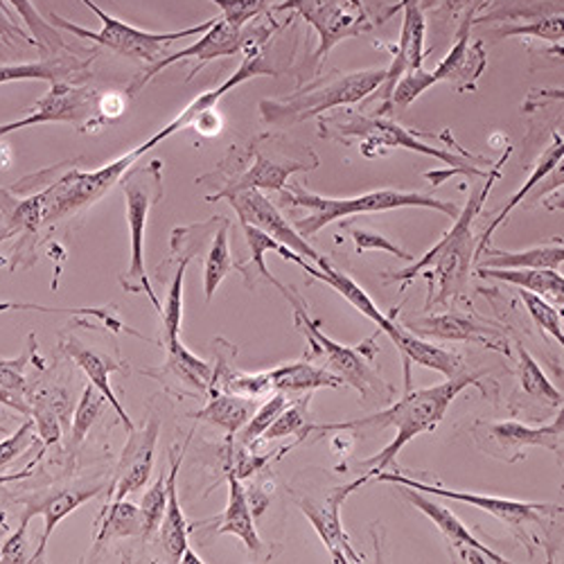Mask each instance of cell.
Instances as JSON below:
<instances>
[{
    "label": "cell",
    "instance_id": "6da1fadb",
    "mask_svg": "<svg viewBox=\"0 0 564 564\" xmlns=\"http://www.w3.org/2000/svg\"><path fill=\"white\" fill-rule=\"evenodd\" d=\"M486 378L484 372H463V375H454V378H447V382L430 387V389H417V391H406L404 398H400L395 404H391L389 409L375 413V415H366L359 420H350V422H335V425H310L305 430V434L310 432H352V430H387L393 427L395 430V438L372 458L359 460V469L368 477H375L384 473L387 467L398 469L395 467V458L400 454V449L413 441L420 434H430L434 432L441 420L445 417L449 404L467 389V387H477L481 389V393H488L481 384V380Z\"/></svg>",
    "mask_w": 564,
    "mask_h": 564
},
{
    "label": "cell",
    "instance_id": "7a4b0ae2",
    "mask_svg": "<svg viewBox=\"0 0 564 564\" xmlns=\"http://www.w3.org/2000/svg\"><path fill=\"white\" fill-rule=\"evenodd\" d=\"M510 154H512V148L508 145L506 152L501 154V159L497 163H492V167L488 170L486 185L481 187V193H477L473 199L467 202L465 210L458 213L454 228L445 235V238L430 253L422 256L417 262L413 260L411 267H406L402 271H387L384 280L409 282L425 269H432L427 273L430 294H432L427 299V310L432 307V303H447L454 294H458L463 290L469 262H473V249H469V240H473V221L481 213L484 202L488 199L490 191L495 187V181L501 176V170L508 163Z\"/></svg>",
    "mask_w": 564,
    "mask_h": 564
},
{
    "label": "cell",
    "instance_id": "3957f363",
    "mask_svg": "<svg viewBox=\"0 0 564 564\" xmlns=\"http://www.w3.org/2000/svg\"><path fill=\"white\" fill-rule=\"evenodd\" d=\"M282 193V204L305 208L310 210L307 217L296 219L294 228L303 235V238H312L321 228L327 224L341 221L344 217H352L359 213H387L398 208H432L438 210L452 219L458 217V206L445 199H436L432 195L422 193H404V191H372L359 197H346V199H333V197H321L314 193H307L301 185H292L290 191L285 187Z\"/></svg>",
    "mask_w": 564,
    "mask_h": 564
},
{
    "label": "cell",
    "instance_id": "277c9868",
    "mask_svg": "<svg viewBox=\"0 0 564 564\" xmlns=\"http://www.w3.org/2000/svg\"><path fill=\"white\" fill-rule=\"evenodd\" d=\"M384 77L387 68L355 70L346 75L335 70L301 88L288 100H262L260 116L273 127H294L312 118H321L330 109L361 102L384 84Z\"/></svg>",
    "mask_w": 564,
    "mask_h": 564
},
{
    "label": "cell",
    "instance_id": "5b68a950",
    "mask_svg": "<svg viewBox=\"0 0 564 564\" xmlns=\"http://www.w3.org/2000/svg\"><path fill=\"white\" fill-rule=\"evenodd\" d=\"M280 294L294 305V321L299 325V330L305 335L307 344L312 346V352L316 357H323L327 370L341 378L344 384L357 389L366 400H391V387L382 380L378 368L372 366V359L378 355V346H368L366 341L361 346L350 348L333 341L321 330L318 323L310 318L303 296H299L292 288H285Z\"/></svg>",
    "mask_w": 564,
    "mask_h": 564
},
{
    "label": "cell",
    "instance_id": "8992f818",
    "mask_svg": "<svg viewBox=\"0 0 564 564\" xmlns=\"http://www.w3.org/2000/svg\"><path fill=\"white\" fill-rule=\"evenodd\" d=\"M124 206H127V224L131 235V260L129 269L120 275V288L127 294H145L150 303L161 314V301L152 290V282L145 269V228L150 210L163 199V163L150 161L148 165L129 167L120 178Z\"/></svg>",
    "mask_w": 564,
    "mask_h": 564
},
{
    "label": "cell",
    "instance_id": "52a82bcc",
    "mask_svg": "<svg viewBox=\"0 0 564 564\" xmlns=\"http://www.w3.org/2000/svg\"><path fill=\"white\" fill-rule=\"evenodd\" d=\"M321 127V135L325 138H337V140H344V143H348V140L357 138L361 140V152L368 154L370 148L380 150V148H400V150H409V152H417V154H425V156H432L449 167H456L460 174L465 176H484L488 174V170H481L484 163H488L486 159L481 156H473V154H452L447 150H441V148H434V145H427L422 143V140L404 129L402 124L389 120V118H382V116H355V118H348L346 122H339V120H323L318 122Z\"/></svg>",
    "mask_w": 564,
    "mask_h": 564
},
{
    "label": "cell",
    "instance_id": "ba28073f",
    "mask_svg": "<svg viewBox=\"0 0 564 564\" xmlns=\"http://www.w3.org/2000/svg\"><path fill=\"white\" fill-rule=\"evenodd\" d=\"M79 3L84 8H88L93 14H96L100 21H102V28L98 32L93 30H86L82 25H75L66 19H62L59 14H51V23L57 28V30H66L70 32L73 36H79V39H88L93 43L102 45V48H109L111 53L120 55V57H127V59H135V62H143V64H150L154 66L159 59H163L167 55V45L178 41V39H185V36H199L204 34L215 19L206 21V23H199L195 28H185L181 32H145V30H138L116 17H109L107 12H102L93 0H79Z\"/></svg>",
    "mask_w": 564,
    "mask_h": 564
},
{
    "label": "cell",
    "instance_id": "9c48e42d",
    "mask_svg": "<svg viewBox=\"0 0 564 564\" xmlns=\"http://www.w3.org/2000/svg\"><path fill=\"white\" fill-rule=\"evenodd\" d=\"M148 152L150 150L143 143L105 167L93 172H82L73 167L55 178L48 187L41 191V226H53L93 204H98L116 183H120L127 170L133 167V163Z\"/></svg>",
    "mask_w": 564,
    "mask_h": 564
},
{
    "label": "cell",
    "instance_id": "30bf717a",
    "mask_svg": "<svg viewBox=\"0 0 564 564\" xmlns=\"http://www.w3.org/2000/svg\"><path fill=\"white\" fill-rule=\"evenodd\" d=\"M375 477H378V481H384V484L409 486V488H415L420 492H427V495H434V497L460 501V503H467V506H475L479 510H486L492 517H497L499 522L510 527V531L517 538H522L524 542L538 540L533 535L535 529L555 527L557 520H562V506H557V503H531V501H514V499L488 497V495H477V492H456V490H447V488H441V486H427L422 481L409 479V477L400 475L398 469H393V473H387V469H384V473L375 475Z\"/></svg>",
    "mask_w": 564,
    "mask_h": 564
},
{
    "label": "cell",
    "instance_id": "8fae6325",
    "mask_svg": "<svg viewBox=\"0 0 564 564\" xmlns=\"http://www.w3.org/2000/svg\"><path fill=\"white\" fill-rule=\"evenodd\" d=\"M473 17H475V12L469 10V17L460 25L452 51L434 70L417 68V70L400 77V82L393 88V96H391L393 109H409L422 96V93L430 90L438 82H452L458 86V90H467L475 86V82L481 77L488 59H486V51H484V41H477L469 45Z\"/></svg>",
    "mask_w": 564,
    "mask_h": 564
},
{
    "label": "cell",
    "instance_id": "7c38bea8",
    "mask_svg": "<svg viewBox=\"0 0 564 564\" xmlns=\"http://www.w3.org/2000/svg\"><path fill=\"white\" fill-rule=\"evenodd\" d=\"M271 140L267 135V150H262L260 140L249 148V152L240 154L238 161L245 163V172L238 176H230L224 181L221 191L208 197V202L224 199L232 193H242V191H285L290 176L296 172H310L318 167V159L310 150H299L294 143H288V148L271 145Z\"/></svg>",
    "mask_w": 564,
    "mask_h": 564
},
{
    "label": "cell",
    "instance_id": "4fadbf2b",
    "mask_svg": "<svg viewBox=\"0 0 564 564\" xmlns=\"http://www.w3.org/2000/svg\"><path fill=\"white\" fill-rule=\"evenodd\" d=\"M269 36H271V30H269V28H251V25L235 28V25H230V23L224 21V19H215L213 25L199 36V41H195L193 45H187V48H183V51H178V53L165 55L163 59H159L154 66H150L143 75H140V77L129 86L127 98H133L138 90H143L156 75H161L165 68H170V66L176 64V62L195 59L193 73L187 75V79H193L206 64H210V62H215V59H219V57L240 55V53H245V51L249 48V45H256V43L262 45Z\"/></svg>",
    "mask_w": 564,
    "mask_h": 564
},
{
    "label": "cell",
    "instance_id": "5bb4252c",
    "mask_svg": "<svg viewBox=\"0 0 564 564\" xmlns=\"http://www.w3.org/2000/svg\"><path fill=\"white\" fill-rule=\"evenodd\" d=\"M280 12H299L318 34V48L314 57L325 59L335 45L344 39L370 30L366 10L350 6L348 0H280Z\"/></svg>",
    "mask_w": 564,
    "mask_h": 564
},
{
    "label": "cell",
    "instance_id": "9a60e30c",
    "mask_svg": "<svg viewBox=\"0 0 564 564\" xmlns=\"http://www.w3.org/2000/svg\"><path fill=\"white\" fill-rule=\"evenodd\" d=\"M224 221L221 215L204 221V224H195V226H183V228H174L172 230V260H176V271L174 278L170 282L167 290V299L161 307V337L163 344L167 346L176 339H181V323H183V282H185V271L191 267V262L195 260V256L202 249V242L206 240V235H213L219 224Z\"/></svg>",
    "mask_w": 564,
    "mask_h": 564
},
{
    "label": "cell",
    "instance_id": "2e32d148",
    "mask_svg": "<svg viewBox=\"0 0 564 564\" xmlns=\"http://www.w3.org/2000/svg\"><path fill=\"white\" fill-rule=\"evenodd\" d=\"M96 90L88 86L70 84V82H55L51 84L48 93L19 120L0 124V138H6L25 127H39L51 122H66L86 127L90 120L93 109H96Z\"/></svg>",
    "mask_w": 564,
    "mask_h": 564
},
{
    "label": "cell",
    "instance_id": "e0dca14e",
    "mask_svg": "<svg viewBox=\"0 0 564 564\" xmlns=\"http://www.w3.org/2000/svg\"><path fill=\"white\" fill-rule=\"evenodd\" d=\"M562 432H564V415L562 409L553 417V422L544 427H529L522 425V422L506 420V422H479V425L473 430L477 443L488 441V445H479L486 454L492 449L501 452V460H520L524 456V449L529 447H546L553 454L562 452Z\"/></svg>",
    "mask_w": 564,
    "mask_h": 564
},
{
    "label": "cell",
    "instance_id": "ac0fdd59",
    "mask_svg": "<svg viewBox=\"0 0 564 564\" xmlns=\"http://www.w3.org/2000/svg\"><path fill=\"white\" fill-rule=\"evenodd\" d=\"M224 199H228L232 210L238 213L240 221H247V224L264 230L282 247H288L290 251L299 253L301 258L310 260L312 264H321L325 260L314 247L307 245V240L294 228V224H290L285 217L280 215V210L271 204V199L264 197V193L242 191V193H232Z\"/></svg>",
    "mask_w": 564,
    "mask_h": 564
},
{
    "label": "cell",
    "instance_id": "d6986e66",
    "mask_svg": "<svg viewBox=\"0 0 564 564\" xmlns=\"http://www.w3.org/2000/svg\"><path fill=\"white\" fill-rule=\"evenodd\" d=\"M159 434H161L159 415H152L140 430L133 427V432H129V441L116 467V477L109 486V503L118 499H127V495H133L140 488L148 486L154 469Z\"/></svg>",
    "mask_w": 564,
    "mask_h": 564
},
{
    "label": "cell",
    "instance_id": "ffe728a7",
    "mask_svg": "<svg viewBox=\"0 0 564 564\" xmlns=\"http://www.w3.org/2000/svg\"><path fill=\"white\" fill-rule=\"evenodd\" d=\"M398 488L417 510L425 512L430 520L436 524V529L441 531L443 540L447 542L452 555L458 562H477V564H486V562L503 564V562H510L501 553L492 551L488 544H481L473 533L467 531V527L458 520V517L449 508H445L443 503L425 497L415 488H409V486H398Z\"/></svg>",
    "mask_w": 564,
    "mask_h": 564
},
{
    "label": "cell",
    "instance_id": "44dd1931",
    "mask_svg": "<svg viewBox=\"0 0 564 564\" xmlns=\"http://www.w3.org/2000/svg\"><path fill=\"white\" fill-rule=\"evenodd\" d=\"M368 481H370V477L364 475V477H359L357 481L333 490L330 495H327L325 503H314V501H310V499L299 501L303 514L312 522L314 531H316L318 538L323 540L325 549L330 551V555H333L335 562H364V555H359V553L350 546V540H348V535H346V531H344V524H341V506H344V501H346L359 486H364V484H368Z\"/></svg>",
    "mask_w": 564,
    "mask_h": 564
},
{
    "label": "cell",
    "instance_id": "7402d4cb",
    "mask_svg": "<svg viewBox=\"0 0 564 564\" xmlns=\"http://www.w3.org/2000/svg\"><path fill=\"white\" fill-rule=\"evenodd\" d=\"M167 359L159 368H143L140 372L150 375L156 382H161L170 393L176 395H191L204 398L213 384V366L197 355L187 350L181 339L165 346Z\"/></svg>",
    "mask_w": 564,
    "mask_h": 564
},
{
    "label": "cell",
    "instance_id": "603a6c76",
    "mask_svg": "<svg viewBox=\"0 0 564 564\" xmlns=\"http://www.w3.org/2000/svg\"><path fill=\"white\" fill-rule=\"evenodd\" d=\"M395 10H402L404 19H402L400 43H398L393 62L387 68V77H384V107H391L393 88L400 82V77L422 68V62H425L427 21H425V14H422L420 3H417V0H402L398 8L387 12V17L393 14Z\"/></svg>",
    "mask_w": 564,
    "mask_h": 564
},
{
    "label": "cell",
    "instance_id": "cb8c5ba5",
    "mask_svg": "<svg viewBox=\"0 0 564 564\" xmlns=\"http://www.w3.org/2000/svg\"><path fill=\"white\" fill-rule=\"evenodd\" d=\"M409 333L417 337H434V339H447V341H465V344H479L488 346L492 350L506 352L508 346L503 335L490 323H479L463 314H432L402 323Z\"/></svg>",
    "mask_w": 564,
    "mask_h": 564
},
{
    "label": "cell",
    "instance_id": "d4e9b609",
    "mask_svg": "<svg viewBox=\"0 0 564 564\" xmlns=\"http://www.w3.org/2000/svg\"><path fill=\"white\" fill-rule=\"evenodd\" d=\"M102 492H105L102 484L73 486V488H62L57 492H51V495H45L41 499H34L32 503H28L23 514H28L30 520H32L34 514L43 517V533H41L39 546H36V551H34L30 562H39L43 557V553H45V549H48V542H51L55 529L66 520L68 514H73L79 506H84L90 499H96Z\"/></svg>",
    "mask_w": 564,
    "mask_h": 564
},
{
    "label": "cell",
    "instance_id": "484cf974",
    "mask_svg": "<svg viewBox=\"0 0 564 564\" xmlns=\"http://www.w3.org/2000/svg\"><path fill=\"white\" fill-rule=\"evenodd\" d=\"M193 434L185 438L183 445H174L170 452V467H167V503H165V512L163 520L159 527V540L163 546V553L170 557V562H181L183 551L191 546L187 544V535H191V524H187L185 514L181 510L178 503V488H176V479H178V469L185 456L187 445H191Z\"/></svg>",
    "mask_w": 564,
    "mask_h": 564
},
{
    "label": "cell",
    "instance_id": "4316f807",
    "mask_svg": "<svg viewBox=\"0 0 564 564\" xmlns=\"http://www.w3.org/2000/svg\"><path fill=\"white\" fill-rule=\"evenodd\" d=\"M62 348L84 370V375L88 378V384L96 387L105 395L107 404L116 411V415L120 417V422L127 427V432H133V427H135L133 420L129 417V413L124 411V406L120 404V400L116 398L113 387H111V372L122 370V364L116 361L113 357H109L107 352H100L96 348H86L77 339H66L62 344Z\"/></svg>",
    "mask_w": 564,
    "mask_h": 564
},
{
    "label": "cell",
    "instance_id": "83f0119b",
    "mask_svg": "<svg viewBox=\"0 0 564 564\" xmlns=\"http://www.w3.org/2000/svg\"><path fill=\"white\" fill-rule=\"evenodd\" d=\"M93 57L77 59L73 53H62L55 57H43L39 62H28V64H3L0 66V84L28 82V79L51 82V84H55V82L82 84L90 75L88 68H90Z\"/></svg>",
    "mask_w": 564,
    "mask_h": 564
},
{
    "label": "cell",
    "instance_id": "f1b7e54d",
    "mask_svg": "<svg viewBox=\"0 0 564 564\" xmlns=\"http://www.w3.org/2000/svg\"><path fill=\"white\" fill-rule=\"evenodd\" d=\"M30 364L43 366L39 359V344L36 335L30 333L25 348L14 359H0V404H6L12 411H19L21 415H32V402H30V382L25 378V368Z\"/></svg>",
    "mask_w": 564,
    "mask_h": 564
},
{
    "label": "cell",
    "instance_id": "f546056e",
    "mask_svg": "<svg viewBox=\"0 0 564 564\" xmlns=\"http://www.w3.org/2000/svg\"><path fill=\"white\" fill-rule=\"evenodd\" d=\"M226 469H228V503H226V510L221 514L215 535L240 538L251 553H258L262 549V542L256 531V520H253L251 503L247 497V488L242 486V479L235 477L230 467H226Z\"/></svg>",
    "mask_w": 564,
    "mask_h": 564
},
{
    "label": "cell",
    "instance_id": "4dcf8cb0",
    "mask_svg": "<svg viewBox=\"0 0 564 564\" xmlns=\"http://www.w3.org/2000/svg\"><path fill=\"white\" fill-rule=\"evenodd\" d=\"M258 404H260L258 398H245V395H235L226 391H210L206 406L191 415L224 430L226 436H235L256 413Z\"/></svg>",
    "mask_w": 564,
    "mask_h": 564
},
{
    "label": "cell",
    "instance_id": "1f68e13d",
    "mask_svg": "<svg viewBox=\"0 0 564 564\" xmlns=\"http://www.w3.org/2000/svg\"><path fill=\"white\" fill-rule=\"evenodd\" d=\"M479 278H492L503 280L508 285H514L520 290H527L531 294H538L546 299L551 305H560L564 301V278L560 271L553 269H477Z\"/></svg>",
    "mask_w": 564,
    "mask_h": 564
},
{
    "label": "cell",
    "instance_id": "d6a6232c",
    "mask_svg": "<svg viewBox=\"0 0 564 564\" xmlns=\"http://www.w3.org/2000/svg\"><path fill=\"white\" fill-rule=\"evenodd\" d=\"M271 389L282 393H312L316 389H339L344 380L327 368L314 366L310 361H296L269 370Z\"/></svg>",
    "mask_w": 564,
    "mask_h": 564
},
{
    "label": "cell",
    "instance_id": "836d02e7",
    "mask_svg": "<svg viewBox=\"0 0 564 564\" xmlns=\"http://www.w3.org/2000/svg\"><path fill=\"white\" fill-rule=\"evenodd\" d=\"M562 156H564V140H562V135L560 133H553V140H551V145L546 148V152L538 159V163H535V167H533V172H531V176L527 178V183L520 187V191H517L510 199H508V204L503 206V210L495 217V221L486 228V232L481 235V245H479V249H477V253L473 256V260H479V256H481V251L486 249V247H490V238H492V232L510 217V213L520 206L527 197H529V193L533 191V187H538V183L540 181H544L560 163H562Z\"/></svg>",
    "mask_w": 564,
    "mask_h": 564
},
{
    "label": "cell",
    "instance_id": "e575fe53",
    "mask_svg": "<svg viewBox=\"0 0 564 564\" xmlns=\"http://www.w3.org/2000/svg\"><path fill=\"white\" fill-rule=\"evenodd\" d=\"M481 267L488 269H553L560 271L564 262L562 240L544 247H533L527 251H497L486 247L481 251Z\"/></svg>",
    "mask_w": 564,
    "mask_h": 564
},
{
    "label": "cell",
    "instance_id": "d590c367",
    "mask_svg": "<svg viewBox=\"0 0 564 564\" xmlns=\"http://www.w3.org/2000/svg\"><path fill=\"white\" fill-rule=\"evenodd\" d=\"M395 348L402 352V357L406 361L443 372L445 378H454V375H458V370H460V357L456 352L420 339L417 335H413L409 330L402 333V337L395 341Z\"/></svg>",
    "mask_w": 564,
    "mask_h": 564
},
{
    "label": "cell",
    "instance_id": "8d00e7d4",
    "mask_svg": "<svg viewBox=\"0 0 564 564\" xmlns=\"http://www.w3.org/2000/svg\"><path fill=\"white\" fill-rule=\"evenodd\" d=\"M140 510L131 501L118 499L111 501L102 508L98 524H96V546L100 549L102 544L111 540H122V538H140Z\"/></svg>",
    "mask_w": 564,
    "mask_h": 564
},
{
    "label": "cell",
    "instance_id": "74e56055",
    "mask_svg": "<svg viewBox=\"0 0 564 564\" xmlns=\"http://www.w3.org/2000/svg\"><path fill=\"white\" fill-rule=\"evenodd\" d=\"M240 224H242V228H245V238H247L249 249H251V260L238 264V271H240V273L245 275V280H247V288H253V285H256V278H262V280L271 282V285H273L278 292H282L288 285H282V282H280L275 275H271V271L267 269V260H264L267 253H271V251L278 253V249H280L282 245L275 242V240L271 238V235H267L264 230H260V228H256V226H251V224H247V221H240Z\"/></svg>",
    "mask_w": 564,
    "mask_h": 564
},
{
    "label": "cell",
    "instance_id": "f35d334b",
    "mask_svg": "<svg viewBox=\"0 0 564 564\" xmlns=\"http://www.w3.org/2000/svg\"><path fill=\"white\" fill-rule=\"evenodd\" d=\"M6 3L12 8L14 14H19V19H23V23L30 30V36L34 39V45L41 51L43 57H55V55L68 53V43L64 41L59 30L36 12L32 0H6Z\"/></svg>",
    "mask_w": 564,
    "mask_h": 564
},
{
    "label": "cell",
    "instance_id": "ab89813d",
    "mask_svg": "<svg viewBox=\"0 0 564 564\" xmlns=\"http://www.w3.org/2000/svg\"><path fill=\"white\" fill-rule=\"evenodd\" d=\"M230 219L224 217L219 228L213 232V242L206 251L204 260V290H206V301H213L217 288L221 285V280L232 271L235 262L230 256V245H228V230H230Z\"/></svg>",
    "mask_w": 564,
    "mask_h": 564
},
{
    "label": "cell",
    "instance_id": "60d3db41",
    "mask_svg": "<svg viewBox=\"0 0 564 564\" xmlns=\"http://www.w3.org/2000/svg\"><path fill=\"white\" fill-rule=\"evenodd\" d=\"M517 357H520V384H522V391L529 398H533V400H538V402H542L546 406H555V409L562 406V402H564L562 393L551 384V380L546 378L544 370L540 368L538 359L522 344H517Z\"/></svg>",
    "mask_w": 564,
    "mask_h": 564
},
{
    "label": "cell",
    "instance_id": "b9f144b4",
    "mask_svg": "<svg viewBox=\"0 0 564 564\" xmlns=\"http://www.w3.org/2000/svg\"><path fill=\"white\" fill-rule=\"evenodd\" d=\"M105 406H107L105 395L96 387L86 384V389H84V393H82V398H79V402L73 411V417H70V432H68L70 449L79 447L86 441L90 430L96 427V422L100 420Z\"/></svg>",
    "mask_w": 564,
    "mask_h": 564
},
{
    "label": "cell",
    "instance_id": "7bdbcfd3",
    "mask_svg": "<svg viewBox=\"0 0 564 564\" xmlns=\"http://www.w3.org/2000/svg\"><path fill=\"white\" fill-rule=\"evenodd\" d=\"M8 312H45V314H70V316H90V318H98L100 323L107 325V330L111 333H127L133 335L138 339H143V335H138L135 330H129V327L107 307H43V305H34V303H19V301H3L0 303V314H8Z\"/></svg>",
    "mask_w": 564,
    "mask_h": 564
},
{
    "label": "cell",
    "instance_id": "ee69618b",
    "mask_svg": "<svg viewBox=\"0 0 564 564\" xmlns=\"http://www.w3.org/2000/svg\"><path fill=\"white\" fill-rule=\"evenodd\" d=\"M165 503H167V473H161L159 479L154 481V486L143 495L140 499V540L148 542L161 527L163 512H165Z\"/></svg>",
    "mask_w": 564,
    "mask_h": 564
},
{
    "label": "cell",
    "instance_id": "f6af8a7d",
    "mask_svg": "<svg viewBox=\"0 0 564 564\" xmlns=\"http://www.w3.org/2000/svg\"><path fill=\"white\" fill-rule=\"evenodd\" d=\"M290 393H282V391H273L271 395H267V400L262 404H258L256 413L249 417L247 425L238 432L242 445H253L256 441H260V436L269 430L271 422L285 411V406L290 404Z\"/></svg>",
    "mask_w": 564,
    "mask_h": 564
},
{
    "label": "cell",
    "instance_id": "bcb514c9",
    "mask_svg": "<svg viewBox=\"0 0 564 564\" xmlns=\"http://www.w3.org/2000/svg\"><path fill=\"white\" fill-rule=\"evenodd\" d=\"M310 400L312 395L307 393L305 398L292 400L285 411H282L271 425L269 430L260 436V441H278V438H285V436H294L299 432L305 434V422H307V409H310Z\"/></svg>",
    "mask_w": 564,
    "mask_h": 564
},
{
    "label": "cell",
    "instance_id": "7dc6e473",
    "mask_svg": "<svg viewBox=\"0 0 564 564\" xmlns=\"http://www.w3.org/2000/svg\"><path fill=\"white\" fill-rule=\"evenodd\" d=\"M520 299L524 301V307L529 310L533 323L540 327L544 335H549L551 339H555L560 346L564 344V335H562V312L555 310V305H551L546 299L531 294L527 290H520Z\"/></svg>",
    "mask_w": 564,
    "mask_h": 564
},
{
    "label": "cell",
    "instance_id": "c3c4849f",
    "mask_svg": "<svg viewBox=\"0 0 564 564\" xmlns=\"http://www.w3.org/2000/svg\"><path fill=\"white\" fill-rule=\"evenodd\" d=\"M210 3L221 10L224 21L235 28H245L273 10L280 0H210Z\"/></svg>",
    "mask_w": 564,
    "mask_h": 564
},
{
    "label": "cell",
    "instance_id": "681fc988",
    "mask_svg": "<svg viewBox=\"0 0 564 564\" xmlns=\"http://www.w3.org/2000/svg\"><path fill=\"white\" fill-rule=\"evenodd\" d=\"M499 39L508 36H533L551 43H562V14H551L544 19H535L533 23H517V25H503L495 32Z\"/></svg>",
    "mask_w": 564,
    "mask_h": 564
},
{
    "label": "cell",
    "instance_id": "f907efd6",
    "mask_svg": "<svg viewBox=\"0 0 564 564\" xmlns=\"http://www.w3.org/2000/svg\"><path fill=\"white\" fill-rule=\"evenodd\" d=\"M348 232L350 238L355 242V251L357 253H366V251H384V253H391V256H398L406 262H413V256L406 253L404 249H400L398 245H393L387 235H380L375 230H368V228H359V226H348Z\"/></svg>",
    "mask_w": 564,
    "mask_h": 564
},
{
    "label": "cell",
    "instance_id": "816d5d0a",
    "mask_svg": "<svg viewBox=\"0 0 564 564\" xmlns=\"http://www.w3.org/2000/svg\"><path fill=\"white\" fill-rule=\"evenodd\" d=\"M34 441H36V434H34V422H32V417H28L12 436L0 441V475H3L6 467H8L12 460H17Z\"/></svg>",
    "mask_w": 564,
    "mask_h": 564
},
{
    "label": "cell",
    "instance_id": "f5cc1de1",
    "mask_svg": "<svg viewBox=\"0 0 564 564\" xmlns=\"http://www.w3.org/2000/svg\"><path fill=\"white\" fill-rule=\"evenodd\" d=\"M28 527H30V517H21V527L19 531L6 540V544L0 546V562H30L25 546H28Z\"/></svg>",
    "mask_w": 564,
    "mask_h": 564
},
{
    "label": "cell",
    "instance_id": "db71d44e",
    "mask_svg": "<svg viewBox=\"0 0 564 564\" xmlns=\"http://www.w3.org/2000/svg\"><path fill=\"white\" fill-rule=\"evenodd\" d=\"M34 45V39L21 30L14 19H10L3 10H0V45Z\"/></svg>",
    "mask_w": 564,
    "mask_h": 564
},
{
    "label": "cell",
    "instance_id": "11a10c76",
    "mask_svg": "<svg viewBox=\"0 0 564 564\" xmlns=\"http://www.w3.org/2000/svg\"><path fill=\"white\" fill-rule=\"evenodd\" d=\"M193 127H197V129H199L202 133H206V135H215V133H219L221 122H219L217 111H215V109H208V111H204V113L193 122Z\"/></svg>",
    "mask_w": 564,
    "mask_h": 564
},
{
    "label": "cell",
    "instance_id": "9f6ffc18",
    "mask_svg": "<svg viewBox=\"0 0 564 564\" xmlns=\"http://www.w3.org/2000/svg\"><path fill=\"white\" fill-rule=\"evenodd\" d=\"M39 458H41V454L25 467V469H21V473H14V475H0V486H6V484H14V481H23V479H28V477H32V473H34V465L39 463Z\"/></svg>",
    "mask_w": 564,
    "mask_h": 564
},
{
    "label": "cell",
    "instance_id": "6f0895ef",
    "mask_svg": "<svg viewBox=\"0 0 564 564\" xmlns=\"http://www.w3.org/2000/svg\"><path fill=\"white\" fill-rule=\"evenodd\" d=\"M181 562H183V564H204L206 560H202L191 546H187V549L183 551V555H181Z\"/></svg>",
    "mask_w": 564,
    "mask_h": 564
},
{
    "label": "cell",
    "instance_id": "680465c9",
    "mask_svg": "<svg viewBox=\"0 0 564 564\" xmlns=\"http://www.w3.org/2000/svg\"><path fill=\"white\" fill-rule=\"evenodd\" d=\"M443 3L449 12H458L463 6H467V0H443Z\"/></svg>",
    "mask_w": 564,
    "mask_h": 564
},
{
    "label": "cell",
    "instance_id": "91938a15",
    "mask_svg": "<svg viewBox=\"0 0 564 564\" xmlns=\"http://www.w3.org/2000/svg\"><path fill=\"white\" fill-rule=\"evenodd\" d=\"M486 3H488V0H473V3H469V10L477 12V10H481Z\"/></svg>",
    "mask_w": 564,
    "mask_h": 564
},
{
    "label": "cell",
    "instance_id": "94428289",
    "mask_svg": "<svg viewBox=\"0 0 564 564\" xmlns=\"http://www.w3.org/2000/svg\"><path fill=\"white\" fill-rule=\"evenodd\" d=\"M0 10H3V12H6L10 19H14V17H17V14L12 12V8L6 3V0H0Z\"/></svg>",
    "mask_w": 564,
    "mask_h": 564
},
{
    "label": "cell",
    "instance_id": "6125c7cd",
    "mask_svg": "<svg viewBox=\"0 0 564 564\" xmlns=\"http://www.w3.org/2000/svg\"><path fill=\"white\" fill-rule=\"evenodd\" d=\"M350 6H355V8H361L364 10V0H348Z\"/></svg>",
    "mask_w": 564,
    "mask_h": 564
},
{
    "label": "cell",
    "instance_id": "be15d7a7",
    "mask_svg": "<svg viewBox=\"0 0 564 564\" xmlns=\"http://www.w3.org/2000/svg\"><path fill=\"white\" fill-rule=\"evenodd\" d=\"M3 522H6V514H0V529H3Z\"/></svg>",
    "mask_w": 564,
    "mask_h": 564
}]
</instances>
